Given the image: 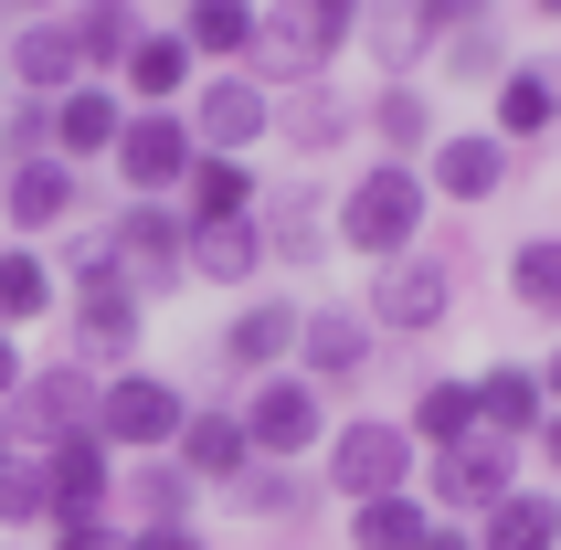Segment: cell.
<instances>
[{
	"instance_id": "cell-3",
	"label": "cell",
	"mask_w": 561,
	"mask_h": 550,
	"mask_svg": "<svg viewBox=\"0 0 561 550\" xmlns=\"http://www.w3.org/2000/svg\"><path fill=\"white\" fill-rule=\"evenodd\" d=\"M181 424H191L181 381H159V370H106L95 381V445L106 456H170Z\"/></svg>"
},
{
	"instance_id": "cell-48",
	"label": "cell",
	"mask_w": 561,
	"mask_h": 550,
	"mask_svg": "<svg viewBox=\"0 0 561 550\" xmlns=\"http://www.w3.org/2000/svg\"><path fill=\"white\" fill-rule=\"evenodd\" d=\"M0 11H11V22H43V11H54V0H0Z\"/></svg>"
},
{
	"instance_id": "cell-37",
	"label": "cell",
	"mask_w": 561,
	"mask_h": 550,
	"mask_svg": "<svg viewBox=\"0 0 561 550\" xmlns=\"http://www.w3.org/2000/svg\"><path fill=\"white\" fill-rule=\"evenodd\" d=\"M371 138L403 149V170H413V149H435V106H424V85H381L371 95Z\"/></svg>"
},
{
	"instance_id": "cell-41",
	"label": "cell",
	"mask_w": 561,
	"mask_h": 550,
	"mask_svg": "<svg viewBox=\"0 0 561 550\" xmlns=\"http://www.w3.org/2000/svg\"><path fill=\"white\" fill-rule=\"evenodd\" d=\"M445 75H456V85H499V75H508V54H499V32H488V22H467V32H445Z\"/></svg>"
},
{
	"instance_id": "cell-12",
	"label": "cell",
	"mask_w": 561,
	"mask_h": 550,
	"mask_svg": "<svg viewBox=\"0 0 561 550\" xmlns=\"http://www.w3.org/2000/svg\"><path fill=\"white\" fill-rule=\"evenodd\" d=\"M360 370H371V318H360V307H308V318H297V381L350 392Z\"/></svg>"
},
{
	"instance_id": "cell-24",
	"label": "cell",
	"mask_w": 561,
	"mask_h": 550,
	"mask_svg": "<svg viewBox=\"0 0 561 550\" xmlns=\"http://www.w3.org/2000/svg\"><path fill=\"white\" fill-rule=\"evenodd\" d=\"M499 181H508V149L488 138V127H467V138H435V170H424V191H445V202H488Z\"/></svg>"
},
{
	"instance_id": "cell-30",
	"label": "cell",
	"mask_w": 561,
	"mask_h": 550,
	"mask_svg": "<svg viewBox=\"0 0 561 550\" xmlns=\"http://www.w3.org/2000/svg\"><path fill=\"white\" fill-rule=\"evenodd\" d=\"M75 64H85V85H106V75H117L127 64V43H138V22H127V0H85V11H75Z\"/></svg>"
},
{
	"instance_id": "cell-47",
	"label": "cell",
	"mask_w": 561,
	"mask_h": 550,
	"mask_svg": "<svg viewBox=\"0 0 561 550\" xmlns=\"http://www.w3.org/2000/svg\"><path fill=\"white\" fill-rule=\"evenodd\" d=\"M540 456H551V477H561V413H551V424H540Z\"/></svg>"
},
{
	"instance_id": "cell-28",
	"label": "cell",
	"mask_w": 561,
	"mask_h": 550,
	"mask_svg": "<svg viewBox=\"0 0 561 550\" xmlns=\"http://www.w3.org/2000/svg\"><path fill=\"white\" fill-rule=\"evenodd\" d=\"M244 213H254V170H244V159H191L181 222H244Z\"/></svg>"
},
{
	"instance_id": "cell-43",
	"label": "cell",
	"mask_w": 561,
	"mask_h": 550,
	"mask_svg": "<svg viewBox=\"0 0 561 550\" xmlns=\"http://www.w3.org/2000/svg\"><path fill=\"white\" fill-rule=\"evenodd\" d=\"M54 550H127L117 519H54Z\"/></svg>"
},
{
	"instance_id": "cell-23",
	"label": "cell",
	"mask_w": 561,
	"mask_h": 550,
	"mask_svg": "<svg viewBox=\"0 0 561 550\" xmlns=\"http://www.w3.org/2000/svg\"><path fill=\"white\" fill-rule=\"evenodd\" d=\"M181 265L202 275V286H254V275H265V233H254V213L244 222H191Z\"/></svg>"
},
{
	"instance_id": "cell-46",
	"label": "cell",
	"mask_w": 561,
	"mask_h": 550,
	"mask_svg": "<svg viewBox=\"0 0 561 550\" xmlns=\"http://www.w3.org/2000/svg\"><path fill=\"white\" fill-rule=\"evenodd\" d=\"M424 550H477V540H467V529H424Z\"/></svg>"
},
{
	"instance_id": "cell-13",
	"label": "cell",
	"mask_w": 561,
	"mask_h": 550,
	"mask_svg": "<svg viewBox=\"0 0 561 550\" xmlns=\"http://www.w3.org/2000/svg\"><path fill=\"white\" fill-rule=\"evenodd\" d=\"M297 318H308L297 297H244L233 318H222V370H244V381L286 370L297 360Z\"/></svg>"
},
{
	"instance_id": "cell-31",
	"label": "cell",
	"mask_w": 561,
	"mask_h": 550,
	"mask_svg": "<svg viewBox=\"0 0 561 550\" xmlns=\"http://www.w3.org/2000/svg\"><path fill=\"white\" fill-rule=\"evenodd\" d=\"M403 434H413V445H435V456H445V445H467V434H477V381H424L413 413H403Z\"/></svg>"
},
{
	"instance_id": "cell-49",
	"label": "cell",
	"mask_w": 561,
	"mask_h": 550,
	"mask_svg": "<svg viewBox=\"0 0 561 550\" xmlns=\"http://www.w3.org/2000/svg\"><path fill=\"white\" fill-rule=\"evenodd\" d=\"M540 392H551V413H561V350H551V370H540Z\"/></svg>"
},
{
	"instance_id": "cell-27",
	"label": "cell",
	"mask_w": 561,
	"mask_h": 550,
	"mask_svg": "<svg viewBox=\"0 0 561 550\" xmlns=\"http://www.w3.org/2000/svg\"><path fill=\"white\" fill-rule=\"evenodd\" d=\"M350 127H360V117H350L340 85H286V106H276V138H286V149H340Z\"/></svg>"
},
{
	"instance_id": "cell-35",
	"label": "cell",
	"mask_w": 561,
	"mask_h": 550,
	"mask_svg": "<svg viewBox=\"0 0 561 550\" xmlns=\"http://www.w3.org/2000/svg\"><path fill=\"white\" fill-rule=\"evenodd\" d=\"M360 43H371V64H392V85H413V64H424L435 32L413 22V0H371V11H360Z\"/></svg>"
},
{
	"instance_id": "cell-50",
	"label": "cell",
	"mask_w": 561,
	"mask_h": 550,
	"mask_svg": "<svg viewBox=\"0 0 561 550\" xmlns=\"http://www.w3.org/2000/svg\"><path fill=\"white\" fill-rule=\"evenodd\" d=\"M11 456H22V445H11V424H0V466H11Z\"/></svg>"
},
{
	"instance_id": "cell-40",
	"label": "cell",
	"mask_w": 561,
	"mask_h": 550,
	"mask_svg": "<svg viewBox=\"0 0 561 550\" xmlns=\"http://www.w3.org/2000/svg\"><path fill=\"white\" fill-rule=\"evenodd\" d=\"M22 159H54V106L43 95L0 106V170H22Z\"/></svg>"
},
{
	"instance_id": "cell-36",
	"label": "cell",
	"mask_w": 561,
	"mask_h": 550,
	"mask_svg": "<svg viewBox=\"0 0 561 550\" xmlns=\"http://www.w3.org/2000/svg\"><path fill=\"white\" fill-rule=\"evenodd\" d=\"M222 497H233L244 519H308V508H318V488L297 477V466H244V477H233Z\"/></svg>"
},
{
	"instance_id": "cell-45",
	"label": "cell",
	"mask_w": 561,
	"mask_h": 550,
	"mask_svg": "<svg viewBox=\"0 0 561 550\" xmlns=\"http://www.w3.org/2000/svg\"><path fill=\"white\" fill-rule=\"evenodd\" d=\"M11 392H22V339L0 329V402H11Z\"/></svg>"
},
{
	"instance_id": "cell-19",
	"label": "cell",
	"mask_w": 561,
	"mask_h": 550,
	"mask_svg": "<svg viewBox=\"0 0 561 550\" xmlns=\"http://www.w3.org/2000/svg\"><path fill=\"white\" fill-rule=\"evenodd\" d=\"M75 170L64 159H22V170H0V213H11V233H54V222H75Z\"/></svg>"
},
{
	"instance_id": "cell-4",
	"label": "cell",
	"mask_w": 561,
	"mask_h": 550,
	"mask_svg": "<svg viewBox=\"0 0 561 550\" xmlns=\"http://www.w3.org/2000/svg\"><path fill=\"white\" fill-rule=\"evenodd\" d=\"M0 424H11L22 456H43V445H64V434H85V424H95V370H85V360L22 370V392L0 402Z\"/></svg>"
},
{
	"instance_id": "cell-14",
	"label": "cell",
	"mask_w": 561,
	"mask_h": 550,
	"mask_svg": "<svg viewBox=\"0 0 561 550\" xmlns=\"http://www.w3.org/2000/svg\"><path fill=\"white\" fill-rule=\"evenodd\" d=\"M170 466H181L191 488H233V477L254 466L244 413H233V402H191V424H181V445H170Z\"/></svg>"
},
{
	"instance_id": "cell-39",
	"label": "cell",
	"mask_w": 561,
	"mask_h": 550,
	"mask_svg": "<svg viewBox=\"0 0 561 550\" xmlns=\"http://www.w3.org/2000/svg\"><path fill=\"white\" fill-rule=\"evenodd\" d=\"M54 519V488H43V456H11L0 466V529H43Z\"/></svg>"
},
{
	"instance_id": "cell-51",
	"label": "cell",
	"mask_w": 561,
	"mask_h": 550,
	"mask_svg": "<svg viewBox=\"0 0 561 550\" xmlns=\"http://www.w3.org/2000/svg\"><path fill=\"white\" fill-rule=\"evenodd\" d=\"M540 11H551V22H561V0H540Z\"/></svg>"
},
{
	"instance_id": "cell-6",
	"label": "cell",
	"mask_w": 561,
	"mask_h": 550,
	"mask_svg": "<svg viewBox=\"0 0 561 550\" xmlns=\"http://www.w3.org/2000/svg\"><path fill=\"white\" fill-rule=\"evenodd\" d=\"M329 488L360 508V497H403L413 488V434L381 424V413H350V424H329Z\"/></svg>"
},
{
	"instance_id": "cell-42",
	"label": "cell",
	"mask_w": 561,
	"mask_h": 550,
	"mask_svg": "<svg viewBox=\"0 0 561 550\" xmlns=\"http://www.w3.org/2000/svg\"><path fill=\"white\" fill-rule=\"evenodd\" d=\"M413 22H424V32H435V43H445V32L488 22V0H413Z\"/></svg>"
},
{
	"instance_id": "cell-7",
	"label": "cell",
	"mask_w": 561,
	"mask_h": 550,
	"mask_svg": "<svg viewBox=\"0 0 561 550\" xmlns=\"http://www.w3.org/2000/svg\"><path fill=\"white\" fill-rule=\"evenodd\" d=\"M64 318H75V360L85 370H127L138 360V329H149V297L106 265V275H75V307Z\"/></svg>"
},
{
	"instance_id": "cell-2",
	"label": "cell",
	"mask_w": 561,
	"mask_h": 550,
	"mask_svg": "<svg viewBox=\"0 0 561 550\" xmlns=\"http://www.w3.org/2000/svg\"><path fill=\"white\" fill-rule=\"evenodd\" d=\"M371 0H265V32H254V85H318L340 43L360 32Z\"/></svg>"
},
{
	"instance_id": "cell-29",
	"label": "cell",
	"mask_w": 561,
	"mask_h": 550,
	"mask_svg": "<svg viewBox=\"0 0 561 550\" xmlns=\"http://www.w3.org/2000/svg\"><path fill=\"white\" fill-rule=\"evenodd\" d=\"M117 75H127V95H138V106H170V95L191 85V43H181V32H138Z\"/></svg>"
},
{
	"instance_id": "cell-32",
	"label": "cell",
	"mask_w": 561,
	"mask_h": 550,
	"mask_svg": "<svg viewBox=\"0 0 561 550\" xmlns=\"http://www.w3.org/2000/svg\"><path fill=\"white\" fill-rule=\"evenodd\" d=\"M424 529H435L424 488H403V497H360V508H350V540H360V550H424Z\"/></svg>"
},
{
	"instance_id": "cell-26",
	"label": "cell",
	"mask_w": 561,
	"mask_h": 550,
	"mask_svg": "<svg viewBox=\"0 0 561 550\" xmlns=\"http://www.w3.org/2000/svg\"><path fill=\"white\" fill-rule=\"evenodd\" d=\"M551 117H561L551 75H540V64H508V75H499V127H488V138H499V149H530Z\"/></svg>"
},
{
	"instance_id": "cell-9",
	"label": "cell",
	"mask_w": 561,
	"mask_h": 550,
	"mask_svg": "<svg viewBox=\"0 0 561 550\" xmlns=\"http://www.w3.org/2000/svg\"><path fill=\"white\" fill-rule=\"evenodd\" d=\"M191 127H181V106H127V127H117V181L138 191V202H170V191L191 181Z\"/></svg>"
},
{
	"instance_id": "cell-33",
	"label": "cell",
	"mask_w": 561,
	"mask_h": 550,
	"mask_svg": "<svg viewBox=\"0 0 561 550\" xmlns=\"http://www.w3.org/2000/svg\"><path fill=\"white\" fill-rule=\"evenodd\" d=\"M117 488L138 497V529H191V497H202V488H191V477H181L170 456H138V466L117 477Z\"/></svg>"
},
{
	"instance_id": "cell-8",
	"label": "cell",
	"mask_w": 561,
	"mask_h": 550,
	"mask_svg": "<svg viewBox=\"0 0 561 550\" xmlns=\"http://www.w3.org/2000/svg\"><path fill=\"white\" fill-rule=\"evenodd\" d=\"M360 318L371 329H403V339H424V329H445L456 318V275H445V254H392V265H371V297H360Z\"/></svg>"
},
{
	"instance_id": "cell-15",
	"label": "cell",
	"mask_w": 561,
	"mask_h": 550,
	"mask_svg": "<svg viewBox=\"0 0 561 550\" xmlns=\"http://www.w3.org/2000/svg\"><path fill=\"white\" fill-rule=\"evenodd\" d=\"M43 488H54V519H106V497H117V456L85 434H64V445H43Z\"/></svg>"
},
{
	"instance_id": "cell-25",
	"label": "cell",
	"mask_w": 561,
	"mask_h": 550,
	"mask_svg": "<svg viewBox=\"0 0 561 550\" xmlns=\"http://www.w3.org/2000/svg\"><path fill=\"white\" fill-rule=\"evenodd\" d=\"M477 550H561V497H540V488H508L488 519L467 529Z\"/></svg>"
},
{
	"instance_id": "cell-16",
	"label": "cell",
	"mask_w": 561,
	"mask_h": 550,
	"mask_svg": "<svg viewBox=\"0 0 561 550\" xmlns=\"http://www.w3.org/2000/svg\"><path fill=\"white\" fill-rule=\"evenodd\" d=\"M508 488H519V456H508L499 434H467V445L435 456V497H445V508H477V519H488Z\"/></svg>"
},
{
	"instance_id": "cell-11",
	"label": "cell",
	"mask_w": 561,
	"mask_h": 550,
	"mask_svg": "<svg viewBox=\"0 0 561 550\" xmlns=\"http://www.w3.org/2000/svg\"><path fill=\"white\" fill-rule=\"evenodd\" d=\"M181 244H191V222L170 213V202H127L117 213V233H106V254H117V275L127 286H138V297H170V286H181Z\"/></svg>"
},
{
	"instance_id": "cell-5",
	"label": "cell",
	"mask_w": 561,
	"mask_h": 550,
	"mask_svg": "<svg viewBox=\"0 0 561 550\" xmlns=\"http://www.w3.org/2000/svg\"><path fill=\"white\" fill-rule=\"evenodd\" d=\"M244 445H254V466H297L308 445H329V392L297 381V370H265L244 402Z\"/></svg>"
},
{
	"instance_id": "cell-10",
	"label": "cell",
	"mask_w": 561,
	"mask_h": 550,
	"mask_svg": "<svg viewBox=\"0 0 561 550\" xmlns=\"http://www.w3.org/2000/svg\"><path fill=\"white\" fill-rule=\"evenodd\" d=\"M181 127H191V149H202V159H244L254 138H276V95L254 85V75H213V85L191 95Z\"/></svg>"
},
{
	"instance_id": "cell-1",
	"label": "cell",
	"mask_w": 561,
	"mask_h": 550,
	"mask_svg": "<svg viewBox=\"0 0 561 550\" xmlns=\"http://www.w3.org/2000/svg\"><path fill=\"white\" fill-rule=\"evenodd\" d=\"M424 213H435L424 170H403V159H371V170H360V181L329 202V244H350V254H371V265H392V254H413Z\"/></svg>"
},
{
	"instance_id": "cell-44",
	"label": "cell",
	"mask_w": 561,
	"mask_h": 550,
	"mask_svg": "<svg viewBox=\"0 0 561 550\" xmlns=\"http://www.w3.org/2000/svg\"><path fill=\"white\" fill-rule=\"evenodd\" d=\"M127 550H202V529H127Z\"/></svg>"
},
{
	"instance_id": "cell-20",
	"label": "cell",
	"mask_w": 561,
	"mask_h": 550,
	"mask_svg": "<svg viewBox=\"0 0 561 550\" xmlns=\"http://www.w3.org/2000/svg\"><path fill=\"white\" fill-rule=\"evenodd\" d=\"M11 85H22V95H43V106H54L64 85H85V64H75V32H64V11H43V22H22V32H11Z\"/></svg>"
},
{
	"instance_id": "cell-21",
	"label": "cell",
	"mask_w": 561,
	"mask_h": 550,
	"mask_svg": "<svg viewBox=\"0 0 561 550\" xmlns=\"http://www.w3.org/2000/svg\"><path fill=\"white\" fill-rule=\"evenodd\" d=\"M170 32L191 43V64H222V75H233V64H254V32H265V11H254V0H191Z\"/></svg>"
},
{
	"instance_id": "cell-34",
	"label": "cell",
	"mask_w": 561,
	"mask_h": 550,
	"mask_svg": "<svg viewBox=\"0 0 561 550\" xmlns=\"http://www.w3.org/2000/svg\"><path fill=\"white\" fill-rule=\"evenodd\" d=\"M32 318H54V265H43L32 244H0V329L22 339Z\"/></svg>"
},
{
	"instance_id": "cell-52",
	"label": "cell",
	"mask_w": 561,
	"mask_h": 550,
	"mask_svg": "<svg viewBox=\"0 0 561 550\" xmlns=\"http://www.w3.org/2000/svg\"><path fill=\"white\" fill-rule=\"evenodd\" d=\"M0 550H11V540H0Z\"/></svg>"
},
{
	"instance_id": "cell-17",
	"label": "cell",
	"mask_w": 561,
	"mask_h": 550,
	"mask_svg": "<svg viewBox=\"0 0 561 550\" xmlns=\"http://www.w3.org/2000/svg\"><path fill=\"white\" fill-rule=\"evenodd\" d=\"M117 127H127V95L117 85H64L54 95V159H117Z\"/></svg>"
},
{
	"instance_id": "cell-22",
	"label": "cell",
	"mask_w": 561,
	"mask_h": 550,
	"mask_svg": "<svg viewBox=\"0 0 561 550\" xmlns=\"http://www.w3.org/2000/svg\"><path fill=\"white\" fill-rule=\"evenodd\" d=\"M254 233H265V265H318L329 254V202L318 191H276V202H254Z\"/></svg>"
},
{
	"instance_id": "cell-18",
	"label": "cell",
	"mask_w": 561,
	"mask_h": 550,
	"mask_svg": "<svg viewBox=\"0 0 561 550\" xmlns=\"http://www.w3.org/2000/svg\"><path fill=\"white\" fill-rule=\"evenodd\" d=\"M540 424H551V392H540V370H530V360L477 370V434L519 445V434H540Z\"/></svg>"
},
{
	"instance_id": "cell-38",
	"label": "cell",
	"mask_w": 561,
	"mask_h": 550,
	"mask_svg": "<svg viewBox=\"0 0 561 550\" xmlns=\"http://www.w3.org/2000/svg\"><path fill=\"white\" fill-rule=\"evenodd\" d=\"M508 297L530 307V318H561V233H530V244L508 254Z\"/></svg>"
}]
</instances>
